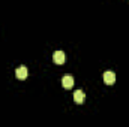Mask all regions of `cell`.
Here are the masks:
<instances>
[{"label":"cell","mask_w":129,"mask_h":127,"mask_svg":"<svg viewBox=\"0 0 129 127\" xmlns=\"http://www.w3.org/2000/svg\"><path fill=\"white\" fill-rule=\"evenodd\" d=\"M104 81H105V84H108V85L114 84V82H116V73H114L113 70H107V72L104 73Z\"/></svg>","instance_id":"6da1fadb"},{"label":"cell","mask_w":129,"mask_h":127,"mask_svg":"<svg viewBox=\"0 0 129 127\" xmlns=\"http://www.w3.org/2000/svg\"><path fill=\"white\" fill-rule=\"evenodd\" d=\"M53 60L57 64H63L66 61V54H64L63 51H56L54 55H53Z\"/></svg>","instance_id":"7a4b0ae2"},{"label":"cell","mask_w":129,"mask_h":127,"mask_svg":"<svg viewBox=\"0 0 129 127\" xmlns=\"http://www.w3.org/2000/svg\"><path fill=\"white\" fill-rule=\"evenodd\" d=\"M15 75H17V78H18V79H26V78H27V75H29L27 67H26V66H20V67H17Z\"/></svg>","instance_id":"3957f363"},{"label":"cell","mask_w":129,"mask_h":127,"mask_svg":"<svg viewBox=\"0 0 129 127\" xmlns=\"http://www.w3.org/2000/svg\"><path fill=\"white\" fill-rule=\"evenodd\" d=\"M62 85H63L64 88H72V85H74V78H72L71 75H64L63 78H62Z\"/></svg>","instance_id":"277c9868"},{"label":"cell","mask_w":129,"mask_h":127,"mask_svg":"<svg viewBox=\"0 0 129 127\" xmlns=\"http://www.w3.org/2000/svg\"><path fill=\"white\" fill-rule=\"evenodd\" d=\"M74 100H75L77 103H83V102H84V91H83V90H75V93H74Z\"/></svg>","instance_id":"5b68a950"}]
</instances>
